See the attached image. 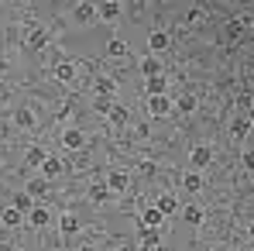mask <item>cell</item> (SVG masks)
Returning a JSON list of instances; mask_svg holds the SVG:
<instances>
[{
  "mask_svg": "<svg viewBox=\"0 0 254 251\" xmlns=\"http://www.w3.org/2000/svg\"><path fill=\"white\" fill-rule=\"evenodd\" d=\"M172 110H175V103H172L165 93H162V96H148V114H151V117H169Z\"/></svg>",
  "mask_w": 254,
  "mask_h": 251,
  "instance_id": "1",
  "label": "cell"
},
{
  "mask_svg": "<svg viewBox=\"0 0 254 251\" xmlns=\"http://www.w3.org/2000/svg\"><path fill=\"white\" fill-rule=\"evenodd\" d=\"M137 241H141V251H158V241H162V234H158V227H141Z\"/></svg>",
  "mask_w": 254,
  "mask_h": 251,
  "instance_id": "2",
  "label": "cell"
},
{
  "mask_svg": "<svg viewBox=\"0 0 254 251\" xmlns=\"http://www.w3.org/2000/svg\"><path fill=\"white\" fill-rule=\"evenodd\" d=\"M189 159H192V168H196V172H199V168H206V166H210V159H213L210 145H196V148L189 152Z\"/></svg>",
  "mask_w": 254,
  "mask_h": 251,
  "instance_id": "3",
  "label": "cell"
},
{
  "mask_svg": "<svg viewBox=\"0 0 254 251\" xmlns=\"http://www.w3.org/2000/svg\"><path fill=\"white\" fill-rule=\"evenodd\" d=\"M62 145H65L69 152H79V148L86 145V134L76 131V127H69V131H62Z\"/></svg>",
  "mask_w": 254,
  "mask_h": 251,
  "instance_id": "4",
  "label": "cell"
},
{
  "mask_svg": "<svg viewBox=\"0 0 254 251\" xmlns=\"http://www.w3.org/2000/svg\"><path fill=\"white\" fill-rule=\"evenodd\" d=\"M162 220H165V213H162L158 207L141 210V217H137V224H141V227H162Z\"/></svg>",
  "mask_w": 254,
  "mask_h": 251,
  "instance_id": "5",
  "label": "cell"
},
{
  "mask_svg": "<svg viewBox=\"0 0 254 251\" xmlns=\"http://www.w3.org/2000/svg\"><path fill=\"white\" fill-rule=\"evenodd\" d=\"M72 17H76V21H79V24H89V21H93V17H100V14H96V3H76V7H72Z\"/></svg>",
  "mask_w": 254,
  "mask_h": 251,
  "instance_id": "6",
  "label": "cell"
},
{
  "mask_svg": "<svg viewBox=\"0 0 254 251\" xmlns=\"http://www.w3.org/2000/svg\"><path fill=\"white\" fill-rule=\"evenodd\" d=\"M62 172H65V162H62V159H52V155L45 159V166H42V179H59Z\"/></svg>",
  "mask_w": 254,
  "mask_h": 251,
  "instance_id": "7",
  "label": "cell"
},
{
  "mask_svg": "<svg viewBox=\"0 0 254 251\" xmlns=\"http://www.w3.org/2000/svg\"><path fill=\"white\" fill-rule=\"evenodd\" d=\"M107 186H110V193H127V186H130V179H127V172H110L107 175Z\"/></svg>",
  "mask_w": 254,
  "mask_h": 251,
  "instance_id": "8",
  "label": "cell"
},
{
  "mask_svg": "<svg viewBox=\"0 0 254 251\" xmlns=\"http://www.w3.org/2000/svg\"><path fill=\"white\" fill-rule=\"evenodd\" d=\"M182 220L192 224V227H199V224L206 220V213H203V207H196V203H186V207H182Z\"/></svg>",
  "mask_w": 254,
  "mask_h": 251,
  "instance_id": "9",
  "label": "cell"
},
{
  "mask_svg": "<svg viewBox=\"0 0 254 251\" xmlns=\"http://www.w3.org/2000/svg\"><path fill=\"white\" fill-rule=\"evenodd\" d=\"M137 69H141V76H144V80H151V76H162V66H158V55H144Z\"/></svg>",
  "mask_w": 254,
  "mask_h": 251,
  "instance_id": "10",
  "label": "cell"
},
{
  "mask_svg": "<svg viewBox=\"0 0 254 251\" xmlns=\"http://www.w3.org/2000/svg\"><path fill=\"white\" fill-rule=\"evenodd\" d=\"M148 55H158V52H165L169 48V31H151V38H148Z\"/></svg>",
  "mask_w": 254,
  "mask_h": 251,
  "instance_id": "11",
  "label": "cell"
},
{
  "mask_svg": "<svg viewBox=\"0 0 254 251\" xmlns=\"http://www.w3.org/2000/svg\"><path fill=\"white\" fill-rule=\"evenodd\" d=\"M96 14H100L103 21H117V17H121V3H117V0H107V3L96 7Z\"/></svg>",
  "mask_w": 254,
  "mask_h": 251,
  "instance_id": "12",
  "label": "cell"
},
{
  "mask_svg": "<svg viewBox=\"0 0 254 251\" xmlns=\"http://www.w3.org/2000/svg\"><path fill=\"white\" fill-rule=\"evenodd\" d=\"M144 89H148V96H162L169 89V80L165 76H151V80H144Z\"/></svg>",
  "mask_w": 254,
  "mask_h": 251,
  "instance_id": "13",
  "label": "cell"
},
{
  "mask_svg": "<svg viewBox=\"0 0 254 251\" xmlns=\"http://www.w3.org/2000/svg\"><path fill=\"white\" fill-rule=\"evenodd\" d=\"M45 159H48V152H45V148H38V145H31V148H28V155H24V162H28L31 168H42Z\"/></svg>",
  "mask_w": 254,
  "mask_h": 251,
  "instance_id": "14",
  "label": "cell"
},
{
  "mask_svg": "<svg viewBox=\"0 0 254 251\" xmlns=\"http://www.w3.org/2000/svg\"><path fill=\"white\" fill-rule=\"evenodd\" d=\"M14 210H21V213L28 217V213L35 210V196H31L28 189H24V193H17V196H14Z\"/></svg>",
  "mask_w": 254,
  "mask_h": 251,
  "instance_id": "15",
  "label": "cell"
},
{
  "mask_svg": "<svg viewBox=\"0 0 254 251\" xmlns=\"http://www.w3.org/2000/svg\"><path fill=\"white\" fill-rule=\"evenodd\" d=\"M55 80H59V83H72V80H76V66H72V62H59V66H55Z\"/></svg>",
  "mask_w": 254,
  "mask_h": 251,
  "instance_id": "16",
  "label": "cell"
},
{
  "mask_svg": "<svg viewBox=\"0 0 254 251\" xmlns=\"http://www.w3.org/2000/svg\"><path fill=\"white\" fill-rule=\"evenodd\" d=\"M28 45H31V48H38V52H42V48H48V31H45V28H31Z\"/></svg>",
  "mask_w": 254,
  "mask_h": 251,
  "instance_id": "17",
  "label": "cell"
},
{
  "mask_svg": "<svg viewBox=\"0 0 254 251\" xmlns=\"http://www.w3.org/2000/svg\"><path fill=\"white\" fill-rule=\"evenodd\" d=\"M21 220H24V213H21V210H14V207H7L3 213H0V224H3V227H17Z\"/></svg>",
  "mask_w": 254,
  "mask_h": 251,
  "instance_id": "18",
  "label": "cell"
},
{
  "mask_svg": "<svg viewBox=\"0 0 254 251\" xmlns=\"http://www.w3.org/2000/svg\"><path fill=\"white\" fill-rule=\"evenodd\" d=\"M182 186H186V193H199V189H203V175H199V172H186Z\"/></svg>",
  "mask_w": 254,
  "mask_h": 251,
  "instance_id": "19",
  "label": "cell"
},
{
  "mask_svg": "<svg viewBox=\"0 0 254 251\" xmlns=\"http://www.w3.org/2000/svg\"><path fill=\"white\" fill-rule=\"evenodd\" d=\"M48 217H52V213H48L45 207H35L31 213H28V224H31V227H45V224H48Z\"/></svg>",
  "mask_w": 254,
  "mask_h": 251,
  "instance_id": "20",
  "label": "cell"
},
{
  "mask_svg": "<svg viewBox=\"0 0 254 251\" xmlns=\"http://www.w3.org/2000/svg\"><path fill=\"white\" fill-rule=\"evenodd\" d=\"M155 207H158L162 213H165V217H169V213H175V210H179V200H175L172 193H165V196H158V203H155Z\"/></svg>",
  "mask_w": 254,
  "mask_h": 251,
  "instance_id": "21",
  "label": "cell"
},
{
  "mask_svg": "<svg viewBox=\"0 0 254 251\" xmlns=\"http://www.w3.org/2000/svg\"><path fill=\"white\" fill-rule=\"evenodd\" d=\"M114 89H117V83L110 76H100L96 80V96H114Z\"/></svg>",
  "mask_w": 254,
  "mask_h": 251,
  "instance_id": "22",
  "label": "cell"
},
{
  "mask_svg": "<svg viewBox=\"0 0 254 251\" xmlns=\"http://www.w3.org/2000/svg\"><path fill=\"white\" fill-rule=\"evenodd\" d=\"M175 107H179L182 114H196V107H199V103H196V96H192V93H186V96H179V100H175Z\"/></svg>",
  "mask_w": 254,
  "mask_h": 251,
  "instance_id": "23",
  "label": "cell"
},
{
  "mask_svg": "<svg viewBox=\"0 0 254 251\" xmlns=\"http://www.w3.org/2000/svg\"><path fill=\"white\" fill-rule=\"evenodd\" d=\"M89 200H93V203H107V200H110V186H107V182H103V186H93V189H89Z\"/></svg>",
  "mask_w": 254,
  "mask_h": 251,
  "instance_id": "24",
  "label": "cell"
},
{
  "mask_svg": "<svg viewBox=\"0 0 254 251\" xmlns=\"http://www.w3.org/2000/svg\"><path fill=\"white\" fill-rule=\"evenodd\" d=\"M59 227H62V234H76V231H79V220H76L72 213H62V220H59Z\"/></svg>",
  "mask_w": 254,
  "mask_h": 251,
  "instance_id": "25",
  "label": "cell"
},
{
  "mask_svg": "<svg viewBox=\"0 0 254 251\" xmlns=\"http://www.w3.org/2000/svg\"><path fill=\"white\" fill-rule=\"evenodd\" d=\"M107 52H110L114 59H124V55H127V42H124V38H110Z\"/></svg>",
  "mask_w": 254,
  "mask_h": 251,
  "instance_id": "26",
  "label": "cell"
},
{
  "mask_svg": "<svg viewBox=\"0 0 254 251\" xmlns=\"http://www.w3.org/2000/svg\"><path fill=\"white\" fill-rule=\"evenodd\" d=\"M14 124H17V127H31V124H35V114H31L28 107H21V110L14 114Z\"/></svg>",
  "mask_w": 254,
  "mask_h": 251,
  "instance_id": "27",
  "label": "cell"
},
{
  "mask_svg": "<svg viewBox=\"0 0 254 251\" xmlns=\"http://www.w3.org/2000/svg\"><path fill=\"white\" fill-rule=\"evenodd\" d=\"M93 107H96V114H107V117H110V110H114L117 103H114V96H96Z\"/></svg>",
  "mask_w": 254,
  "mask_h": 251,
  "instance_id": "28",
  "label": "cell"
},
{
  "mask_svg": "<svg viewBox=\"0 0 254 251\" xmlns=\"http://www.w3.org/2000/svg\"><path fill=\"white\" fill-rule=\"evenodd\" d=\"M110 124H127V107H121V103H117V107H114V110H110Z\"/></svg>",
  "mask_w": 254,
  "mask_h": 251,
  "instance_id": "29",
  "label": "cell"
},
{
  "mask_svg": "<svg viewBox=\"0 0 254 251\" xmlns=\"http://www.w3.org/2000/svg\"><path fill=\"white\" fill-rule=\"evenodd\" d=\"M45 189H48V182L45 179H35V182H28V193L38 200V196H45Z\"/></svg>",
  "mask_w": 254,
  "mask_h": 251,
  "instance_id": "30",
  "label": "cell"
},
{
  "mask_svg": "<svg viewBox=\"0 0 254 251\" xmlns=\"http://www.w3.org/2000/svg\"><path fill=\"white\" fill-rule=\"evenodd\" d=\"M248 127H251L248 117H237V121H234V134H237V138H244V134H248Z\"/></svg>",
  "mask_w": 254,
  "mask_h": 251,
  "instance_id": "31",
  "label": "cell"
},
{
  "mask_svg": "<svg viewBox=\"0 0 254 251\" xmlns=\"http://www.w3.org/2000/svg\"><path fill=\"white\" fill-rule=\"evenodd\" d=\"M241 31H244V21H230L227 24V38H237Z\"/></svg>",
  "mask_w": 254,
  "mask_h": 251,
  "instance_id": "32",
  "label": "cell"
},
{
  "mask_svg": "<svg viewBox=\"0 0 254 251\" xmlns=\"http://www.w3.org/2000/svg\"><path fill=\"white\" fill-rule=\"evenodd\" d=\"M241 159H244V168H248V172H254V152H244Z\"/></svg>",
  "mask_w": 254,
  "mask_h": 251,
  "instance_id": "33",
  "label": "cell"
},
{
  "mask_svg": "<svg viewBox=\"0 0 254 251\" xmlns=\"http://www.w3.org/2000/svg\"><path fill=\"white\" fill-rule=\"evenodd\" d=\"M7 134H10V127H7V121H0V141H3Z\"/></svg>",
  "mask_w": 254,
  "mask_h": 251,
  "instance_id": "34",
  "label": "cell"
},
{
  "mask_svg": "<svg viewBox=\"0 0 254 251\" xmlns=\"http://www.w3.org/2000/svg\"><path fill=\"white\" fill-rule=\"evenodd\" d=\"M248 121H251V124H254V103H251V110H248Z\"/></svg>",
  "mask_w": 254,
  "mask_h": 251,
  "instance_id": "35",
  "label": "cell"
},
{
  "mask_svg": "<svg viewBox=\"0 0 254 251\" xmlns=\"http://www.w3.org/2000/svg\"><path fill=\"white\" fill-rule=\"evenodd\" d=\"M248 234H251V238H254V224H251V227H248Z\"/></svg>",
  "mask_w": 254,
  "mask_h": 251,
  "instance_id": "36",
  "label": "cell"
},
{
  "mask_svg": "<svg viewBox=\"0 0 254 251\" xmlns=\"http://www.w3.org/2000/svg\"><path fill=\"white\" fill-rule=\"evenodd\" d=\"M251 86H254V80H251Z\"/></svg>",
  "mask_w": 254,
  "mask_h": 251,
  "instance_id": "37",
  "label": "cell"
}]
</instances>
